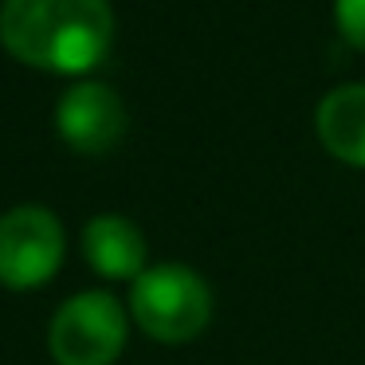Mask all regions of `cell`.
Segmentation results:
<instances>
[{
  "label": "cell",
  "mask_w": 365,
  "mask_h": 365,
  "mask_svg": "<svg viewBox=\"0 0 365 365\" xmlns=\"http://www.w3.org/2000/svg\"><path fill=\"white\" fill-rule=\"evenodd\" d=\"M126 307L110 291L71 294L48 326L56 365H114L126 349Z\"/></svg>",
  "instance_id": "3"
},
{
  "label": "cell",
  "mask_w": 365,
  "mask_h": 365,
  "mask_svg": "<svg viewBox=\"0 0 365 365\" xmlns=\"http://www.w3.org/2000/svg\"><path fill=\"white\" fill-rule=\"evenodd\" d=\"M63 263V224L40 205H20L0 216V283L9 291L43 287Z\"/></svg>",
  "instance_id": "4"
},
{
  "label": "cell",
  "mask_w": 365,
  "mask_h": 365,
  "mask_svg": "<svg viewBox=\"0 0 365 365\" xmlns=\"http://www.w3.org/2000/svg\"><path fill=\"white\" fill-rule=\"evenodd\" d=\"M0 43L24 67L83 75L114 43L110 0H4Z\"/></svg>",
  "instance_id": "1"
},
{
  "label": "cell",
  "mask_w": 365,
  "mask_h": 365,
  "mask_svg": "<svg viewBox=\"0 0 365 365\" xmlns=\"http://www.w3.org/2000/svg\"><path fill=\"white\" fill-rule=\"evenodd\" d=\"M334 24L349 48L365 51V0H334Z\"/></svg>",
  "instance_id": "8"
},
{
  "label": "cell",
  "mask_w": 365,
  "mask_h": 365,
  "mask_svg": "<svg viewBox=\"0 0 365 365\" xmlns=\"http://www.w3.org/2000/svg\"><path fill=\"white\" fill-rule=\"evenodd\" d=\"M83 255L103 279H130L134 283L145 271L150 247H145V236L134 220L118 212H103L83 228Z\"/></svg>",
  "instance_id": "7"
},
{
  "label": "cell",
  "mask_w": 365,
  "mask_h": 365,
  "mask_svg": "<svg viewBox=\"0 0 365 365\" xmlns=\"http://www.w3.org/2000/svg\"><path fill=\"white\" fill-rule=\"evenodd\" d=\"M314 138L334 161L365 169V83H341L314 106Z\"/></svg>",
  "instance_id": "6"
},
{
  "label": "cell",
  "mask_w": 365,
  "mask_h": 365,
  "mask_svg": "<svg viewBox=\"0 0 365 365\" xmlns=\"http://www.w3.org/2000/svg\"><path fill=\"white\" fill-rule=\"evenodd\" d=\"M56 126L71 150L79 153H106L126 138L130 114L114 87L95 79L71 83L56 106Z\"/></svg>",
  "instance_id": "5"
},
{
  "label": "cell",
  "mask_w": 365,
  "mask_h": 365,
  "mask_svg": "<svg viewBox=\"0 0 365 365\" xmlns=\"http://www.w3.org/2000/svg\"><path fill=\"white\" fill-rule=\"evenodd\" d=\"M130 314L145 338L181 346L200 338L212 322V291L185 263H158L145 267L130 287Z\"/></svg>",
  "instance_id": "2"
}]
</instances>
